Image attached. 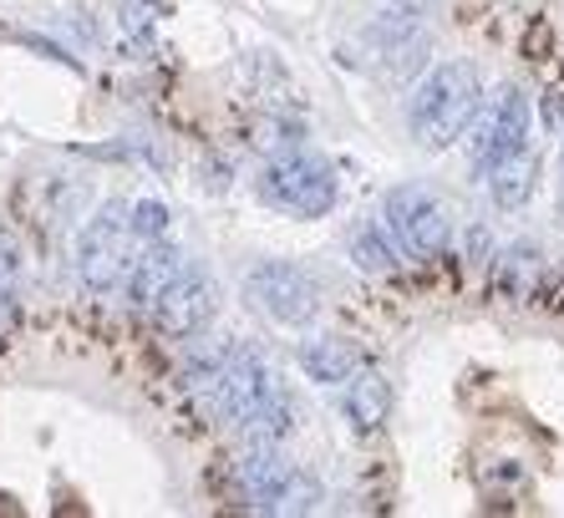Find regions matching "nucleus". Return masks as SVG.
I'll list each match as a JSON object with an SVG mask.
<instances>
[{
  "label": "nucleus",
  "instance_id": "nucleus-1",
  "mask_svg": "<svg viewBox=\"0 0 564 518\" xmlns=\"http://www.w3.org/2000/svg\"><path fill=\"white\" fill-rule=\"evenodd\" d=\"M484 107V77L478 66L463 62V56H447V62L427 66L417 77L408 97V132L412 143L427 148V153H443L473 128V117Z\"/></svg>",
  "mask_w": 564,
  "mask_h": 518
},
{
  "label": "nucleus",
  "instance_id": "nucleus-2",
  "mask_svg": "<svg viewBox=\"0 0 564 518\" xmlns=\"http://www.w3.org/2000/svg\"><path fill=\"white\" fill-rule=\"evenodd\" d=\"M275 391H285V381H280V371L270 366V356H264L260 346H250V341H229L219 356V371H214V381L194 397V407L209 417V422L245 428Z\"/></svg>",
  "mask_w": 564,
  "mask_h": 518
},
{
  "label": "nucleus",
  "instance_id": "nucleus-3",
  "mask_svg": "<svg viewBox=\"0 0 564 518\" xmlns=\"http://www.w3.org/2000/svg\"><path fill=\"white\" fill-rule=\"evenodd\" d=\"M235 483L245 493V508L254 514H315L326 498L305 467L280 453V442H250L235 457Z\"/></svg>",
  "mask_w": 564,
  "mask_h": 518
},
{
  "label": "nucleus",
  "instance_id": "nucleus-4",
  "mask_svg": "<svg viewBox=\"0 0 564 518\" xmlns=\"http://www.w3.org/2000/svg\"><path fill=\"white\" fill-rule=\"evenodd\" d=\"M254 194L260 204H270L275 214H290V219H326L336 208V169L326 158L305 153V148H290V153H275L264 158L260 179H254Z\"/></svg>",
  "mask_w": 564,
  "mask_h": 518
},
{
  "label": "nucleus",
  "instance_id": "nucleus-5",
  "mask_svg": "<svg viewBox=\"0 0 564 518\" xmlns=\"http://www.w3.org/2000/svg\"><path fill=\"white\" fill-rule=\"evenodd\" d=\"M381 224L397 239V249L417 265H433L453 245V208L427 183H397L381 198Z\"/></svg>",
  "mask_w": 564,
  "mask_h": 518
},
{
  "label": "nucleus",
  "instance_id": "nucleus-6",
  "mask_svg": "<svg viewBox=\"0 0 564 518\" xmlns=\"http://www.w3.org/2000/svg\"><path fill=\"white\" fill-rule=\"evenodd\" d=\"M132 255H138V234H132L128 204L107 198L93 219H87V229L77 234V280L93 295H112L128 280Z\"/></svg>",
  "mask_w": 564,
  "mask_h": 518
},
{
  "label": "nucleus",
  "instance_id": "nucleus-7",
  "mask_svg": "<svg viewBox=\"0 0 564 518\" xmlns=\"http://www.w3.org/2000/svg\"><path fill=\"white\" fill-rule=\"evenodd\" d=\"M245 290H250V300L270 321L290 325V331H301V325H311L321 315V285L295 259H260V265H250Z\"/></svg>",
  "mask_w": 564,
  "mask_h": 518
},
{
  "label": "nucleus",
  "instance_id": "nucleus-8",
  "mask_svg": "<svg viewBox=\"0 0 564 518\" xmlns=\"http://www.w3.org/2000/svg\"><path fill=\"white\" fill-rule=\"evenodd\" d=\"M529 128H534V107H529V91L524 87H499L494 91V102L478 107V117H473V173L484 179L494 163H503V158L524 153L529 148Z\"/></svg>",
  "mask_w": 564,
  "mask_h": 518
},
{
  "label": "nucleus",
  "instance_id": "nucleus-9",
  "mask_svg": "<svg viewBox=\"0 0 564 518\" xmlns=\"http://www.w3.org/2000/svg\"><path fill=\"white\" fill-rule=\"evenodd\" d=\"M148 315H153V325L169 341L198 336V331H204V325L219 315V285H214V274L188 265V270L178 274L169 290H163V300H158Z\"/></svg>",
  "mask_w": 564,
  "mask_h": 518
},
{
  "label": "nucleus",
  "instance_id": "nucleus-10",
  "mask_svg": "<svg viewBox=\"0 0 564 518\" xmlns=\"http://www.w3.org/2000/svg\"><path fill=\"white\" fill-rule=\"evenodd\" d=\"M188 270V255L178 245H169V239H153V245H138V255H132V270H128V305L132 311H153L158 300H163V290L178 280V274Z\"/></svg>",
  "mask_w": 564,
  "mask_h": 518
},
{
  "label": "nucleus",
  "instance_id": "nucleus-11",
  "mask_svg": "<svg viewBox=\"0 0 564 518\" xmlns=\"http://www.w3.org/2000/svg\"><path fill=\"white\" fill-rule=\"evenodd\" d=\"M341 417L351 422L356 438H371V432L387 428V417H392V381L371 366H356L346 376V391H341Z\"/></svg>",
  "mask_w": 564,
  "mask_h": 518
},
{
  "label": "nucleus",
  "instance_id": "nucleus-12",
  "mask_svg": "<svg viewBox=\"0 0 564 518\" xmlns=\"http://www.w3.org/2000/svg\"><path fill=\"white\" fill-rule=\"evenodd\" d=\"M361 366V350L346 336H311L301 341V371L315 387H346V376Z\"/></svg>",
  "mask_w": 564,
  "mask_h": 518
},
{
  "label": "nucleus",
  "instance_id": "nucleus-13",
  "mask_svg": "<svg viewBox=\"0 0 564 518\" xmlns=\"http://www.w3.org/2000/svg\"><path fill=\"white\" fill-rule=\"evenodd\" d=\"M346 259H351L361 274H392L397 265H402V249H397V239L387 234L381 219H356L351 229H346Z\"/></svg>",
  "mask_w": 564,
  "mask_h": 518
},
{
  "label": "nucleus",
  "instance_id": "nucleus-14",
  "mask_svg": "<svg viewBox=\"0 0 564 518\" xmlns=\"http://www.w3.org/2000/svg\"><path fill=\"white\" fill-rule=\"evenodd\" d=\"M484 183H488V198H494L499 208H524L539 188V158L524 148V153L494 163V169L484 173Z\"/></svg>",
  "mask_w": 564,
  "mask_h": 518
},
{
  "label": "nucleus",
  "instance_id": "nucleus-15",
  "mask_svg": "<svg viewBox=\"0 0 564 518\" xmlns=\"http://www.w3.org/2000/svg\"><path fill=\"white\" fill-rule=\"evenodd\" d=\"M534 274H539V249H534V245H509V249L499 255V285H503V290L524 295Z\"/></svg>",
  "mask_w": 564,
  "mask_h": 518
},
{
  "label": "nucleus",
  "instance_id": "nucleus-16",
  "mask_svg": "<svg viewBox=\"0 0 564 518\" xmlns=\"http://www.w3.org/2000/svg\"><path fill=\"white\" fill-rule=\"evenodd\" d=\"M128 219H132V234H138V245H153V239H169V204L163 198H138V204H128Z\"/></svg>",
  "mask_w": 564,
  "mask_h": 518
},
{
  "label": "nucleus",
  "instance_id": "nucleus-17",
  "mask_svg": "<svg viewBox=\"0 0 564 518\" xmlns=\"http://www.w3.org/2000/svg\"><path fill=\"white\" fill-rule=\"evenodd\" d=\"M15 290H21V259H15L11 239H0V341H6V331H11Z\"/></svg>",
  "mask_w": 564,
  "mask_h": 518
},
{
  "label": "nucleus",
  "instance_id": "nucleus-18",
  "mask_svg": "<svg viewBox=\"0 0 564 518\" xmlns=\"http://www.w3.org/2000/svg\"><path fill=\"white\" fill-rule=\"evenodd\" d=\"M158 15H169V6L163 0H122V36L132 41V46H148V31H153Z\"/></svg>",
  "mask_w": 564,
  "mask_h": 518
},
{
  "label": "nucleus",
  "instance_id": "nucleus-19",
  "mask_svg": "<svg viewBox=\"0 0 564 518\" xmlns=\"http://www.w3.org/2000/svg\"><path fill=\"white\" fill-rule=\"evenodd\" d=\"M392 6H417V11H422V6H427V0H392Z\"/></svg>",
  "mask_w": 564,
  "mask_h": 518
}]
</instances>
